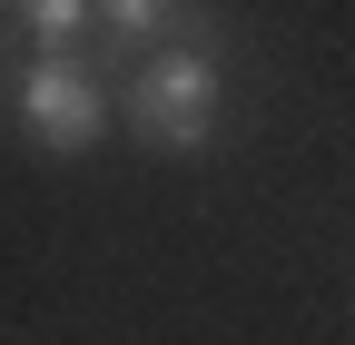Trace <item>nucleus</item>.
Returning a JSON list of instances; mask_svg holds the SVG:
<instances>
[{
    "label": "nucleus",
    "instance_id": "obj_1",
    "mask_svg": "<svg viewBox=\"0 0 355 345\" xmlns=\"http://www.w3.org/2000/svg\"><path fill=\"white\" fill-rule=\"evenodd\" d=\"M128 128H139L148 148H207V128H217V60L198 50V39L158 50L139 79H128Z\"/></svg>",
    "mask_w": 355,
    "mask_h": 345
},
{
    "label": "nucleus",
    "instance_id": "obj_2",
    "mask_svg": "<svg viewBox=\"0 0 355 345\" xmlns=\"http://www.w3.org/2000/svg\"><path fill=\"white\" fill-rule=\"evenodd\" d=\"M10 109H20V128H30L50 158H79V148L109 139V89H99L79 60H30V69L10 79Z\"/></svg>",
    "mask_w": 355,
    "mask_h": 345
},
{
    "label": "nucleus",
    "instance_id": "obj_3",
    "mask_svg": "<svg viewBox=\"0 0 355 345\" xmlns=\"http://www.w3.org/2000/svg\"><path fill=\"white\" fill-rule=\"evenodd\" d=\"M10 30L30 39L40 60H69L89 30H99V0H10Z\"/></svg>",
    "mask_w": 355,
    "mask_h": 345
},
{
    "label": "nucleus",
    "instance_id": "obj_4",
    "mask_svg": "<svg viewBox=\"0 0 355 345\" xmlns=\"http://www.w3.org/2000/svg\"><path fill=\"white\" fill-rule=\"evenodd\" d=\"M99 20H109L119 39H158V30H168V0H99Z\"/></svg>",
    "mask_w": 355,
    "mask_h": 345
}]
</instances>
